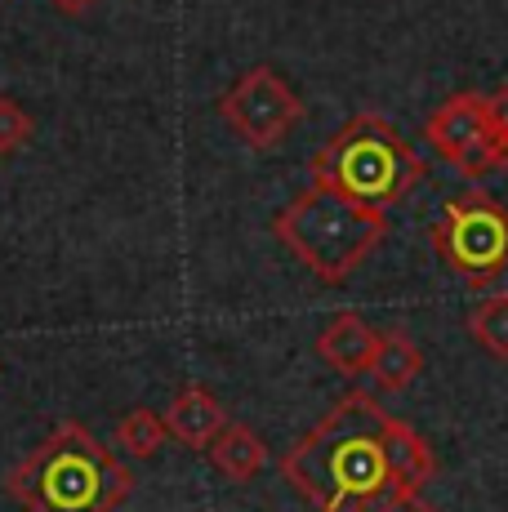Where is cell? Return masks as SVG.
I'll list each match as a JSON object with an SVG mask.
<instances>
[{
	"label": "cell",
	"mask_w": 508,
	"mask_h": 512,
	"mask_svg": "<svg viewBox=\"0 0 508 512\" xmlns=\"http://www.w3.org/2000/svg\"><path fill=\"white\" fill-rule=\"evenodd\" d=\"M388 419L370 392H344L281 455V477L317 512H384L402 499L388 464Z\"/></svg>",
	"instance_id": "cell-1"
},
{
	"label": "cell",
	"mask_w": 508,
	"mask_h": 512,
	"mask_svg": "<svg viewBox=\"0 0 508 512\" xmlns=\"http://www.w3.org/2000/svg\"><path fill=\"white\" fill-rule=\"evenodd\" d=\"M5 490L23 512H116L130 499L134 472L85 423L63 419L32 455L18 459Z\"/></svg>",
	"instance_id": "cell-2"
},
{
	"label": "cell",
	"mask_w": 508,
	"mask_h": 512,
	"mask_svg": "<svg viewBox=\"0 0 508 512\" xmlns=\"http://www.w3.org/2000/svg\"><path fill=\"white\" fill-rule=\"evenodd\" d=\"M308 179L312 187H330L339 196L388 210L428 179V165L388 116L357 112L321 143V152L308 161Z\"/></svg>",
	"instance_id": "cell-3"
},
{
	"label": "cell",
	"mask_w": 508,
	"mask_h": 512,
	"mask_svg": "<svg viewBox=\"0 0 508 512\" xmlns=\"http://www.w3.org/2000/svg\"><path fill=\"white\" fill-rule=\"evenodd\" d=\"M272 236L326 285H344L388 236V210L330 187H304L272 214Z\"/></svg>",
	"instance_id": "cell-4"
},
{
	"label": "cell",
	"mask_w": 508,
	"mask_h": 512,
	"mask_svg": "<svg viewBox=\"0 0 508 512\" xmlns=\"http://www.w3.org/2000/svg\"><path fill=\"white\" fill-rule=\"evenodd\" d=\"M433 250L455 277L482 290L508 272V210L482 187L451 196L442 205V219L433 223Z\"/></svg>",
	"instance_id": "cell-5"
},
{
	"label": "cell",
	"mask_w": 508,
	"mask_h": 512,
	"mask_svg": "<svg viewBox=\"0 0 508 512\" xmlns=\"http://www.w3.org/2000/svg\"><path fill=\"white\" fill-rule=\"evenodd\" d=\"M214 112L223 116V125L246 147L272 152V147H281L299 130V121H304V98L290 90V81L277 67L254 63L214 98Z\"/></svg>",
	"instance_id": "cell-6"
},
{
	"label": "cell",
	"mask_w": 508,
	"mask_h": 512,
	"mask_svg": "<svg viewBox=\"0 0 508 512\" xmlns=\"http://www.w3.org/2000/svg\"><path fill=\"white\" fill-rule=\"evenodd\" d=\"M486 130H491V121H486V94L464 90V94H451L442 107H433V116L424 121V143L446 165H455Z\"/></svg>",
	"instance_id": "cell-7"
},
{
	"label": "cell",
	"mask_w": 508,
	"mask_h": 512,
	"mask_svg": "<svg viewBox=\"0 0 508 512\" xmlns=\"http://www.w3.org/2000/svg\"><path fill=\"white\" fill-rule=\"evenodd\" d=\"M375 348H379V330L361 312H335L317 334V357L335 374H344V379L370 374Z\"/></svg>",
	"instance_id": "cell-8"
},
{
	"label": "cell",
	"mask_w": 508,
	"mask_h": 512,
	"mask_svg": "<svg viewBox=\"0 0 508 512\" xmlns=\"http://www.w3.org/2000/svg\"><path fill=\"white\" fill-rule=\"evenodd\" d=\"M165 423H170V441H179L183 450H210V441L228 428V410L205 383H183L165 406Z\"/></svg>",
	"instance_id": "cell-9"
},
{
	"label": "cell",
	"mask_w": 508,
	"mask_h": 512,
	"mask_svg": "<svg viewBox=\"0 0 508 512\" xmlns=\"http://www.w3.org/2000/svg\"><path fill=\"white\" fill-rule=\"evenodd\" d=\"M205 455H210V464L219 468L232 486H246V481H254L263 468H268V441H263L250 423H232L228 419V428L210 441Z\"/></svg>",
	"instance_id": "cell-10"
},
{
	"label": "cell",
	"mask_w": 508,
	"mask_h": 512,
	"mask_svg": "<svg viewBox=\"0 0 508 512\" xmlns=\"http://www.w3.org/2000/svg\"><path fill=\"white\" fill-rule=\"evenodd\" d=\"M388 464H393L402 495H424V486L437 477V455L410 423L388 419Z\"/></svg>",
	"instance_id": "cell-11"
},
{
	"label": "cell",
	"mask_w": 508,
	"mask_h": 512,
	"mask_svg": "<svg viewBox=\"0 0 508 512\" xmlns=\"http://www.w3.org/2000/svg\"><path fill=\"white\" fill-rule=\"evenodd\" d=\"M424 374V348L410 339L406 330H384L379 334L375 361H370V383L379 392H402Z\"/></svg>",
	"instance_id": "cell-12"
},
{
	"label": "cell",
	"mask_w": 508,
	"mask_h": 512,
	"mask_svg": "<svg viewBox=\"0 0 508 512\" xmlns=\"http://www.w3.org/2000/svg\"><path fill=\"white\" fill-rule=\"evenodd\" d=\"M112 437L130 459H152V455H161V446L170 441V423H165V415H156V410H148V406H134L116 419Z\"/></svg>",
	"instance_id": "cell-13"
},
{
	"label": "cell",
	"mask_w": 508,
	"mask_h": 512,
	"mask_svg": "<svg viewBox=\"0 0 508 512\" xmlns=\"http://www.w3.org/2000/svg\"><path fill=\"white\" fill-rule=\"evenodd\" d=\"M464 330L486 357L508 361V294H491L464 317Z\"/></svg>",
	"instance_id": "cell-14"
},
{
	"label": "cell",
	"mask_w": 508,
	"mask_h": 512,
	"mask_svg": "<svg viewBox=\"0 0 508 512\" xmlns=\"http://www.w3.org/2000/svg\"><path fill=\"white\" fill-rule=\"evenodd\" d=\"M451 170H459V179H468V183L486 179V174H500V170H508V134H500V130H486L482 139H477V143L468 147V152L451 165Z\"/></svg>",
	"instance_id": "cell-15"
},
{
	"label": "cell",
	"mask_w": 508,
	"mask_h": 512,
	"mask_svg": "<svg viewBox=\"0 0 508 512\" xmlns=\"http://www.w3.org/2000/svg\"><path fill=\"white\" fill-rule=\"evenodd\" d=\"M32 134H36V116L18 98L0 94V156H14L18 147L32 143Z\"/></svg>",
	"instance_id": "cell-16"
},
{
	"label": "cell",
	"mask_w": 508,
	"mask_h": 512,
	"mask_svg": "<svg viewBox=\"0 0 508 512\" xmlns=\"http://www.w3.org/2000/svg\"><path fill=\"white\" fill-rule=\"evenodd\" d=\"M486 121H491V130L508 134V85L486 94Z\"/></svg>",
	"instance_id": "cell-17"
},
{
	"label": "cell",
	"mask_w": 508,
	"mask_h": 512,
	"mask_svg": "<svg viewBox=\"0 0 508 512\" xmlns=\"http://www.w3.org/2000/svg\"><path fill=\"white\" fill-rule=\"evenodd\" d=\"M50 5H54L63 18H81V14H90L99 0H50Z\"/></svg>",
	"instance_id": "cell-18"
},
{
	"label": "cell",
	"mask_w": 508,
	"mask_h": 512,
	"mask_svg": "<svg viewBox=\"0 0 508 512\" xmlns=\"http://www.w3.org/2000/svg\"><path fill=\"white\" fill-rule=\"evenodd\" d=\"M384 512H437V508L424 504V495H402V499H393Z\"/></svg>",
	"instance_id": "cell-19"
}]
</instances>
